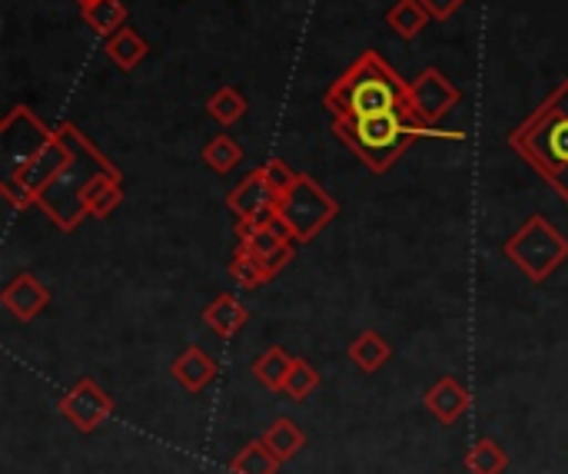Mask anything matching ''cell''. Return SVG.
Wrapping results in <instances>:
<instances>
[{
  "label": "cell",
  "mask_w": 568,
  "mask_h": 474,
  "mask_svg": "<svg viewBox=\"0 0 568 474\" xmlns=\"http://www.w3.org/2000/svg\"><path fill=\"white\" fill-rule=\"evenodd\" d=\"M146 53H150V43H146L133 27H126V23H123L116 33L106 37V56H110L120 70L140 66V63L146 60Z\"/></svg>",
  "instance_id": "15"
},
{
  "label": "cell",
  "mask_w": 568,
  "mask_h": 474,
  "mask_svg": "<svg viewBox=\"0 0 568 474\" xmlns=\"http://www.w3.org/2000/svg\"><path fill=\"white\" fill-rule=\"evenodd\" d=\"M80 13H83L87 27H90L93 33H100L103 40H106L110 33H116V30L126 23V7H123V0H90V3L80 7Z\"/></svg>",
  "instance_id": "19"
},
{
  "label": "cell",
  "mask_w": 568,
  "mask_h": 474,
  "mask_svg": "<svg viewBox=\"0 0 568 474\" xmlns=\"http://www.w3.org/2000/svg\"><path fill=\"white\" fill-rule=\"evenodd\" d=\"M386 23L396 37L403 40H413L426 30L429 23V10L423 7V0H396L386 13Z\"/></svg>",
  "instance_id": "18"
},
{
  "label": "cell",
  "mask_w": 568,
  "mask_h": 474,
  "mask_svg": "<svg viewBox=\"0 0 568 474\" xmlns=\"http://www.w3.org/2000/svg\"><path fill=\"white\" fill-rule=\"evenodd\" d=\"M333 120H366L383 113H413L409 83L376 53L366 50L323 96Z\"/></svg>",
  "instance_id": "1"
},
{
  "label": "cell",
  "mask_w": 568,
  "mask_h": 474,
  "mask_svg": "<svg viewBox=\"0 0 568 474\" xmlns=\"http://www.w3.org/2000/svg\"><path fill=\"white\" fill-rule=\"evenodd\" d=\"M240 239H243V249L253 253L273 276L293 259V243H290L293 236L280 226V219L263 229H246V233H240Z\"/></svg>",
  "instance_id": "10"
},
{
  "label": "cell",
  "mask_w": 568,
  "mask_h": 474,
  "mask_svg": "<svg viewBox=\"0 0 568 474\" xmlns=\"http://www.w3.org/2000/svg\"><path fill=\"white\" fill-rule=\"evenodd\" d=\"M216 375V362L203 356V349L190 346L176 362H173V379L186 389V392H200L213 382Z\"/></svg>",
  "instance_id": "14"
},
{
  "label": "cell",
  "mask_w": 568,
  "mask_h": 474,
  "mask_svg": "<svg viewBox=\"0 0 568 474\" xmlns=\"http://www.w3.org/2000/svg\"><path fill=\"white\" fill-rule=\"evenodd\" d=\"M246 96L236 90V86H220L210 100H206V113L216 120V123H223V126H233L236 120H243V113H246Z\"/></svg>",
  "instance_id": "22"
},
{
  "label": "cell",
  "mask_w": 568,
  "mask_h": 474,
  "mask_svg": "<svg viewBox=\"0 0 568 474\" xmlns=\"http://www.w3.org/2000/svg\"><path fill=\"white\" fill-rule=\"evenodd\" d=\"M57 136L63 140L70 159L67 166L43 186V193L37 196V206L60 226V229H73L83 216H87V206H83V189L103 176V173H116V166L73 126V123H60L57 126Z\"/></svg>",
  "instance_id": "2"
},
{
  "label": "cell",
  "mask_w": 568,
  "mask_h": 474,
  "mask_svg": "<svg viewBox=\"0 0 568 474\" xmlns=\"http://www.w3.org/2000/svg\"><path fill=\"white\" fill-rule=\"evenodd\" d=\"M320 385V372H313V365L310 362H303V359H296V365H293V372H290V379H286V385H283V395H290V399H306L313 389Z\"/></svg>",
  "instance_id": "28"
},
{
  "label": "cell",
  "mask_w": 568,
  "mask_h": 474,
  "mask_svg": "<svg viewBox=\"0 0 568 474\" xmlns=\"http://www.w3.org/2000/svg\"><path fill=\"white\" fill-rule=\"evenodd\" d=\"M226 206H230V213H236L240 233H246V229H263V226H273V223L280 219V216H276L280 196H276V189L270 186L263 166L253 169V173L226 196Z\"/></svg>",
  "instance_id": "8"
},
{
  "label": "cell",
  "mask_w": 568,
  "mask_h": 474,
  "mask_svg": "<svg viewBox=\"0 0 568 474\" xmlns=\"http://www.w3.org/2000/svg\"><path fill=\"white\" fill-rule=\"evenodd\" d=\"M293 365H296V359H290L283 349H270L266 356H260V359H256L253 372H256V379H260L266 389L283 392V385H286V379H290Z\"/></svg>",
  "instance_id": "21"
},
{
  "label": "cell",
  "mask_w": 568,
  "mask_h": 474,
  "mask_svg": "<svg viewBox=\"0 0 568 474\" xmlns=\"http://www.w3.org/2000/svg\"><path fill=\"white\" fill-rule=\"evenodd\" d=\"M463 90L436 66H426L416 80H409V106L419 123L436 126L453 106H459Z\"/></svg>",
  "instance_id": "9"
},
{
  "label": "cell",
  "mask_w": 568,
  "mask_h": 474,
  "mask_svg": "<svg viewBox=\"0 0 568 474\" xmlns=\"http://www.w3.org/2000/svg\"><path fill=\"white\" fill-rule=\"evenodd\" d=\"M263 173H266L270 186L276 189V196H286V193L300 183V173H293L283 159H270V163L263 166Z\"/></svg>",
  "instance_id": "29"
},
{
  "label": "cell",
  "mask_w": 568,
  "mask_h": 474,
  "mask_svg": "<svg viewBox=\"0 0 568 474\" xmlns=\"http://www.w3.org/2000/svg\"><path fill=\"white\" fill-rule=\"evenodd\" d=\"M276 216H280V226H283L296 243H310L323 226L333 223V216H336V199H333L313 176H303V173H300V183H296L286 196H280Z\"/></svg>",
  "instance_id": "6"
},
{
  "label": "cell",
  "mask_w": 568,
  "mask_h": 474,
  "mask_svg": "<svg viewBox=\"0 0 568 474\" xmlns=\"http://www.w3.org/2000/svg\"><path fill=\"white\" fill-rule=\"evenodd\" d=\"M506 452L496 445V442H489V439H483L469 455H466V468L473 474H503L506 472Z\"/></svg>",
  "instance_id": "26"
},
{
  "label": "cell",
  "mask_w": 568,
  "mask_h": 474,
  "mask_svg": "<svg viewBox=\"0 0 568 474\" xmlns=\"http://www.w3.org/2000/svg\"><path fill=\"white\" fill-rule=\"evenodd\" d=\"M230 276H233L240 286H246V289H253V286L273 279V272H270L253 253H246L243 246H240V253H236V259H233V266H230Z\"/></svg>",
  "instance_id": "27"
},
{
  "label": "cell",
  "mask_w": 568,
  "mask_h": 474,
  "mask_svg": "<svg viewBox=\"0 0 568 474\" xmlns=\"http://www.w3.org/2000/svg\"><path fill=\"white\" fill-rule=\"evenodd\" d=\"M246 319H250V312H246L233 296L213 299V306H206V312H203V322H206L216 336H223V339L236 336V332L246 326Z\"/></svg>",
  "instance_id": "17"
},
{
  "label": "cell",
  "mask_w": 568,
  "mask_h": 474,
  "mask_svg": "<svg viewBox=\"0 0 568 474\" xmlns=\"http://www.w3.org/2000/svg\"><path fill=\"white\" fill-rule=\"evenodd\" d=\"M240 159H243V146L230 136H216L203 146V163L213 173H230L233 166H240Z\"/></svg>",
  "instance_id": "24"
},
{
  "label": "cell",
  "mask_w": 568,
  "mask_h": 474,
  "mask_svg": "<svg viewBox=\"0 0 568 474\" xmlns=\"http://www.w3.org/2000/svg\"><path fill=\"white\" fill-rule=\"evenodd\" d=\"M463 3H466V0H423V7L429 10L433 20H449L453 13L463 10Z\"/></svg>",
  "instance_id": "30"
},
{
  "label": "cell",
  "mask_w": 568,
  "mask_h": 474,
  "mask_svg": "<svg viewBox=\"0 0 568 474\" xmlns=\"http://www.w3.org/2000/svg\"><path fill=\"white\" fill-rule=\"evenodd\" d=\"M110 399L90 382V379H83L80 385H73V392L60 402V412L80 429V432H93L106 415H110Z\"/></svg>",
  "instance_id": "11"
},
{
  "label": "cell",
  "mask_w": 568,
  "mask_h": 474,
  "mask_svg": "<svg viewBox=\"0 0 568 474\" xmlns=\"http://www.w3.org/2000/svg\"><path fill=\"white\" fill-rule=\"evenodd\" d=\"M77 3H80V7H83V3H90V0H77Z\"/></svg>",
  "instance_id": "31"
},
{
  "label": "cell",
  "mask_w": 568,
  "mask_h": 474,
  "mask_svg": "<svg viewBox=\"0 0 568 474\" xmlns=\"http://www.w3.org/2000/svg\"><path fill=\"white\" fill-rule=\"evenodd\" d=\"M57 136V130H47L40 116L30 106H13L3 123H0V163H3V179H13L20 169H27L47 143Z\"/></svg>",
  "instance_id": "7"
},
{
  "label": "cell",
  "mask_w": 568,
  "mask_h": 474,
  "mask_svg": "<svg viewBox=\"0 0 568 474\" xmlns=\"http://www.w3.org/2000/svg\"><path fill=\"white\" fill-rule=\"evenodd\" d=\"M120 203H123V183H120V173H103V176H97V179L83 189V206H87V213H90V216L106 219Z\"/></svg>",
  "instance_id": "16"
},
{
  "label": "cell",
  "mask_w": 568,
  "mask_h": 474,
  "mask_svg": "<svg viewBox=\"0 0 568 474\" xmlns=\"http://www.w3.org/2000/svg\"><path fill=\"white\" fill-rule=\"evenodd\" d=\"M426 409H429L439 422L453 425V422L463 419V412L469 409V395H466V389H463L456 379H439V382L429 389V395H426Z\"/></svg>",
  "instance_id": "13"
},
{
  "label": "cell",
  "mask_w": 568,
  "mask_h": 474,
  "mask_svg": "<svg viewBox=\"0 0 568 474\" xmlns=\"http://www.w3.org/2000/svg\"><path fill=\"white\" fill-rule=\"evenodd\" d=\"M506 256L523 269V276H529L532 282L549 279L559 266L568 262V239L549 226L546 216H532L509 243H506Z\"/></svg>",
  "instance_id": "5"
},
{
  "label": "cell",
  "mask_w": 568,
  "mask_h": 474,
  "mask_svg": "<svg viewBox=\"0 0 568 474\" xmlns=\"http://www.w3.org/2000/svg\"><path fill=\"white\" fill-rule=\"evenodd\" d=\"M50 302V292L30 276V272H20L7 289H3V309L20 319V322H30L43 306Z\"/></svg>",
  "instance_id": "12"
},
{
  "label": "cell",
  "mask_w": 568,
  "mask_h": 474,
  "mask_svg": "<svg viewBox=\"0 0 568 474\" xmlns=\"http://www.w3.org/2000/svg\"><path fill=\"white\" fill-rule=\"evenodd\" d=\"M230 468H233V474H276L280 458L263 442H253L250 449L240 452V458H233Z\"/></svg>",
  "instance_id": "25"
},
{
  "label": "cell",
  "mask_w": 568,
  "mask_h": 474,
  "mask_svg": "<svg viewBox=\"0 0 568 474\" xmlns=\"http://www.w3.org/2000/svg\"><path fill=\"white\" fill-rule=\"evenodd\" d=\"M509 146L568 199V80L523 126L509 133Z\"/></svg>",
  "instance_id": "3"
},
{
  "label": "cell",
  "mask_w": 568,
  "mask_h": 474,
  "mask_svg": "<svg viewBox=\"0 0 568 474\" xmlns=\"http://www.w3.org/2000/svg\"><path fill=\"white\" fill-rule=\"evenodd\" d=\"M263 445H266L280 462H290V458L306 445V435H303L290 419H280V422L263 435Z\"/></svg>",
  "instance_id": "23"
},
{
  "label": "cell",
  "mask_w": 568,
  "mask_h": 474,
  "mask_svg": "<svg viewBox=\"0 0 568 474\" xmlns=\"http://www.w3.org/2000/svg\"><path fill=\"white\" fill-rule=\"evenodd\" d=\"M349 359L363 369V372H379L389 362V342L379 332H363L353 346H349Z\"/></svg>",
  "instance_id": "20"
},
{
  "label": "cell",
  "mask_w": 568,
  "mask_h": 474,
  "mask_svg": "<svg viewBox=\"0 0 568 474\" xmlns=\"http://www.w3.org/2000/svg\"><path fill=\"white\" fill-rule=\"evenodd\" d=\"M333 133L373 173H386L409 150V143L419 140L423 133L463 140V133H446V130L419 123L416 113H383V116H366V120H333Z\"/></svg>",
  "instance_id": "4"
}]
</instances>
